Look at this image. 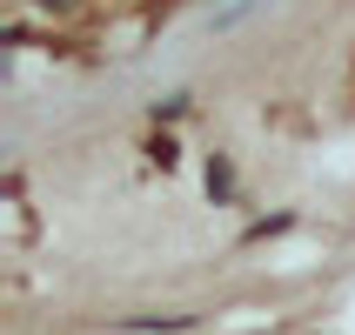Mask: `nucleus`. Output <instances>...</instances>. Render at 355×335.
Masks as SVG:
<instances>
[{"mask_svg":"<svg viewBox=\"0 0 355 335\" xmlns=\"http://www.w3.org/2000/svg\"><path fill=\"white\" fill-rule=\"evenodd\" d=\"M228 188H235V175H228V161H215V168H208V195L228 201Z\"/></svg>","mask_w":355,"mask_h":335,"instance_id":"obj_1","label":"nucleus"},{"mask_svg":"<svg viewBox=\"0 0 355 335\" xmlns=\"http://www.w3.org/2000/svg\"><path fill=\"white\" fill-rule=\"evenodd\" d=\"M155 114H161V121H175V114H188V94H168V101H155Z\"/></svg>","mask_w":355,"mask_h":335,"instance_id":"obj_2","label":"nucleus"}]
</instances>
